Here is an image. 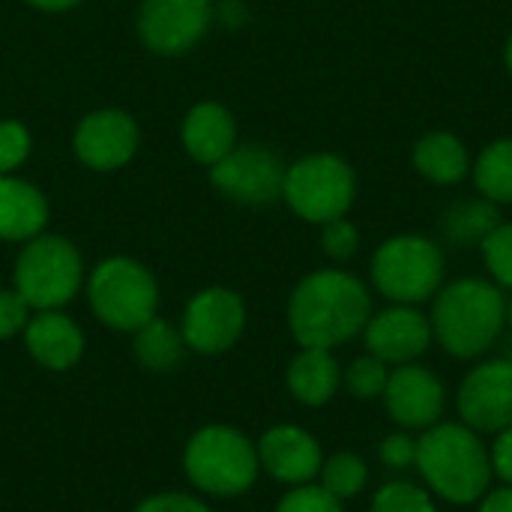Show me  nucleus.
<instances>
[{
	"label": "nucleus",
	"mask_w": 512,
	"mask_h": 512,
	"mask_svg": "<svg viewBox=\"0 0 512 512\" xmlns=\"http://www.w3.org/2000/svg\"><path fill=\"white\" fill-rule=\"evenodd\" d=\"M246 330V303L231 288H204L186 303L180 333L198 354L228 351Z\"/></svg>",
	"instance_id": "nucleus-13"
},
{
	"label": "nucleus",
	"mask_w": 512,
	"mask_h": 512,
	"mask_svg": "<svg viewBox=\"0 0 512 512\" xmlns=\"http://www.w3.org/2000/svg\"><path fill=\"white\" fill-rule=\"evenodd\" d=\"M12 279L30 309H63L84 282V261L72 240L42 231L39 237L21 243Z\"/></svg>",
	"instance_id": "nucleus-6"
},
{
	"label": "nucleus",
	"mask_w": 512,
	"mask_h": 512,
	"mask_svg": "<svg viewBox=\"0 0 512 512\" xmlns=\"http://www.w3.org/2000/svg\"><path fill=\"white\" fill-rule=\"evenodd\" d=\"M504 60H507V69H510V75H512V33H510V39H507V51H504Z\"/></svg>",
	"instance_id": "nucleus-38"
},
{
	"label": "nucleus",
	"mask_w": 512,
	"mask_h": 512,
	"mask_svg": "<svg viewBox=\"0 0 512 512\" xmlns=\"http://www.w3.org/2000/svg\"><path fill=\"white\" fill-rule=\"evenodd\" d=\"M477 192L495 204H512V138L492 141L471 165Z\"/></svg>",
	"instance_id": "nucleus-24"
},
{
	"label": "nucleus",
	"mask_w": 512,
	"mask_h": 512,
	"mask_svg": "<svg viewBox=\"0 0 512 512\" xmlns=\"http://www.w3.org/2000/svg\"><path fill=\"white\" fill-rule=\"evenodd\" d=\"M183 468L192 486L216 498H234L255 486L258 447L231 426H207L186 444Z\"/></svg>",
	"instance_id": "nucleus-5"
},
{
	"label": "nucleus",
	"mask_w": 512,
	"mask_h": 512,
	"mask_svg": "<svg viewBox=\"0 0 512 512\" xmlns=\"http://www.w3.org/2000/svg\"><path fill=\"white\" fill-rule=\"evenodd\" d=\"M180 144L192 162L213 168L237 147V120L222 102L204 99L186 111L180 123Z\"/></svg>",
	"instance_id": "nucleus-17"
},
{
	"label": "nucleus",
	"mask_w": 512,
	"mask_h": 512,
	"mask_svg": "<svg viewBox=\"0 0 512 512\" xmlns=\"http://www.w3.org/2000/svg\"><path fill=\"white\" fill-rule=\"evenodd\" d=\"M414 168L438 186H456L471 174L468 147L453 132H429L414 144Z\"/></svg>",
	"instance_id": "nucleus-21"
},
{
	"label": "nucleus",
	"mask_w": 512,
	"mask_h": 512,
	"mask_svg": "<svg viewBox=\"0 0 512 512\" xmlns=\"http://www.w3.org/2000/svg\"><path fill=\"white\" fill-rule=\"evenodd\" d=\"M321 249L333 261H351L360 252V231H357V225L348 216L324 222L321 225Z\"/></svg>",
	"instance_id": "nucleus-30"
},
{
	"label": "nucleus",
	"mask_w": 512,
	"mask_h": 512,
	"mask_svg": "<svg viewBox=\"0 0 512 512\" xmlns=\"http://www.w3.org/2000/svg\"><path fill=\"white\" fill-rule=\"evenodd\" d=\"M390 369L384 360H378L375 354H363L357 357L348 372H342V384L348 387V393L360 402H372V399H381L384 390H387V381H390Z\"/></svg>",
	"instance_id": "nucleus-27"
},
{
	"label": "nucleus",
	"mask_w": 512,
	"mask_h": 512,
	"mask_svg": "<svg viewBox=\"0 0 512 512\" xmlns=\"http://www.w3.org/2000/svg\"><path fill=\"white\" fill-rule=\"evenodd\" d=\"M342 387V369L333 351L324 348H303L288 366V390L306 408L327 405Z\"/></svg>",
	"instance_id": "nucleus-20"
},
{
	"label": "nucleus",
	"mask_w": 512,
	"mask_h": 512,
	"mask_svg": "<svg viewBox=\"0 0 512 512\" xmlns=\"http://www.w3.org/2000/svg\"><path fill=\"white\" fill-rule=\"evenodd\" d=\"M444 252L435 240L420 234H396L372 255V285L399 306H420L444 285Z\"/></svg>",
	"instance_id": "nucleus-4"
},
{
	"label": "nucleus",
	"mask_w": 512,
	"mask_h": 512,
	"mask_svg": "<svg viewBox=\"0 0 512 512\" xmlns=\"http://www.w3.org/2000/svg\"><path fill=\"white\" fill-rule=\"evenodd\" d=\"M48 225V198L30 180L0 174V240L27 243Z\"/></svg>",
	"instance_id": "nucleus-19"
},
{
	"label": "nucleus",
	"mask_w": 512,
	"mask_h": 512,
	"mask_svg": "<svg viewBox=\"0 0 512 512\" xmlns=\"http://www.w3.org/2000/svg\"><path fill=\"white\" fill-rule=\"evenodd\" d=\"M489 459H492V474L504 486H512V426L495 432V441L489 447Z\"/></svg>",
	"instance_id": "nucleus-34"
},
{
	"label": "nucleus",
	"mask_w": 512,
	"mask_h": 512,
	"mask_svg": "<svg viewBox=\"0 0 512 512\" xmlns=\"http://www.w3.org/2000/svg\"><path fill=\"white\" fill-rule=\"evenodd\" d=\"M24 342L30 357L54 372L72 369L81 354H84V333L78 330V324L72 318H66L57 309L39 312L36 318L27 321L24 327Z\"/></svg>",
	"instance_id": "nucleus-18"
},
{
	"label": "nucleus",
	"mask_w": 512,
	"mask_h": 512,
	"mask_svg": "<svg viewBox=\"0 0 512 512\" xmlns=\"http://www.w3.org/2000/svg\"><path fill=\"white\" fill-rule=\"evenodd\" d=\"M87 300H90L93 315L105 327L135 333L150 318H156L159 285L141 261L114 255L96 264V270L90 273Z\"/></svg>",
	"instance_id": "nucleus-7"
},
{
	"label": "nucleus",
	"mask_w": 512,
	"mask_h": 512,
	"mask_svg": "<svg viewBox=\"0 0 512 512\" xmlns=\"http://www.w3.org/2000/svg\"><path fill=\"white\" fill-rule=\"evenodd\" d=\"M507 327H510L512 333V300H507Z\"/></svg>",
	"instance_id": "nucleus-39"
},
{
	"label": "nucleus",
	"mask_w": 512,
	"mask_h": 512,
	"mask_svg": "<svg viewBox=\"0 0 512 512\" xmlns=\"http://www.w3.org/2000/svg\"><path fill=\"white\" fill-rule=\"evenodd\" d=\"M381 402L393 426L405 432H426L444 420L447 390L432 369L420 363H405L390 369V381Z\"/></svg>",
	"instance_id": "nucleus-14"
},
{
	"label": "nucleus",
	"mask_w": 512,
	"mask_h": 512,
	"mask_svg": "<svg viewBox=\"0 0 512 512\" xmlns=\"http://www.w3.org/2000/svg\"><path fill=\"white\" fill-rule=\"evenodd\" d=\"M33 150L30 129L18 120H0V174H15Z\"/></svg>",
	"instance_id": "nucleus-29"
},
{
	"label": "nucleus",
	"mask_w": 512,
	"mask_h": 512,
	"mask_svg": "<svg viewBox=\"0 0 512 512\" xmlns=\"http://www.w3.org/2000/svg\"><path fill=\"white\" fill-rule=\"evenodd\" d=\"M459 423L480 435L512 426V360L492 357L477 363L456 390Z\"/></svg>",
	"instance_id": "nucleus-11"
},
{
	"label": "nucleus",
	"mask_w": 512,
	"mask_h": 512,
	"mask_svg": "<svg viewBox=\"0 0 512 512\" xmlns=\"http://www.w3.org/2000/svg\"><path fill=\"white\" fill-rule=\"evenodd\" d=\"M285 162L264 144H237L210 171L213 189L243 207H267L282 198Z\"/></svg>",
	"instance_id": "nucleus-9"
},
{
	"label": "nucleus",
	"mask_w": 512,
	"mask_h": 512,
	"mask_svg": "<svg viewBox=\"0 0 512 512\" xmlns=\"http://www.w3.org/2000/svg\"><path fill=\"white\" fill-rule=\"evenodd\" d=\"M30 321V306L15 288H0V339L18 336Z\"/></svg>",
	"instance_id": "nucleus-33"
},
{
	"label": "nucleus",
	"mask_w": 512,
	"mask_h": 512,
	"mask_svg": "<svg viewBox=\"0 0 512 512\" xmlns=\"http://www.w3.org/2000/svg\"><path fill=\"white\" fill-rule=\"evenodd\" d=\"M477 504V512H512V486L489 489Z\"/></svg>",
	"instance_id": "nucleus-36"
},
{
	"label": "nucleus",
	"mask_w": 512,
	"mask_h": 512,
	"mask_svg": "<svg viewBox=\"0 0 512 512\" xmlns=\"http://www.w3.org/2000/svg\"><path fill=\"white\" fill-rule=\"evenodd\" d=\"M501 222L504 219L495 201L474 198V201H456L453 207H447L441 216V231L447 243L453 246H480Z\"/></svg>",
	"instance_id": "nucleus-22"
},
{
	"label": "nucleus",
	"mask_w": 512,
	"mask_h": 512,
	"mask_svg": "<svg viewBox=\"0 0 512 512\" xmlns=\"http://www.w3.org/2000/svg\"><path fill=\"white\" fill-rule=\"evenodd\" d=\"M372 294L348 270H315L303 276L288 300V327L300 348L333 351L366 330Z\"/></svg>",
	"instance_id": "nucleus-1"
},
{
	"label": "nucleus",
	"mask_w": 512,
	"mask_h": 512,
	"mask_svg": "<svg viewBox=\"0 0 512 512\" xmlns=\"http://www.w3.org/2000/svg\"><path fill=\"white\" fill-rule=\"evenodd\" d=\"M261 468L288 486H306L321 474L324 453L315 435L300 426H276L258 441Z\"/></svg>",
	"instance_id": "nucleus-16"
},
{
	"label": "nucleus",
	"mask_w": 512,
	"mask_h": 512,
	"mask_svg": "<svg viewBox=\"0 0 512 512\" xmlns=\"http://www.w3.org/2000/svg\"><path fill=\"white\" fill-rule=\"evenodd\" d=\"M27 6H33V9H39V12H69V9H75L81 0H24Z\"/></svg>",
	"instance_id": "nucleus-37"
},
{
	"label": "nucleus",
	"mask_w": 512,
	"mask_h": 512,
	"mask_svg": "<svg viewBox=\"0 0 512 512\" xmlns=\"http://www.w3.org/2000/svg\"><path fill=\"white\" fill-rule=\"evenodd\" d=\"M357 198L354 168L336 153H309L285 168L282 201L312 225L348 216Z\"/></svg>",
	"instance_id": "nucleus-8"
},
{
	"label": "nucleus",
	"mask_w": 512,
	"mask_h": 512,
	"mask_svg": "<svg viewBox=\"0 0 512 512\" xmlns=\"http://www.w3.org/2000/svg\"><path fill=\"white\" fill-rule=\"evenodd\" d=\"M423 486L453 504L468 507L477 504L492 489V459L489 444L480 432L465 423L441 420L417 438V468Z\"/></svg>",
	"instance_id": "nucleus-3"
},
{
	"label": "nucleus",
	"mask_w": 512,
	"mask_h": 512,
	"mask_svg": "<svg viewBox=\"0 0 512 512\" xmlns=\"http://www.w3.org/2000/svg\"><path fill=\"white\" fill-rule=\"evenodd\" d=\"M381 465L387 471H396V474H405V471H414L417 468V438L405 429L399 432H390L384 441H381Z\"/></svg>",
	"instance_id": "nucleus-32"
},
{
	"label": "nucleus",
	"mask_w": 512,
	"mask_h": 512,
	"mask_svg": "<svg viewBox=\"0 0 512 512\" xmlns=\"http://www.w3.org/2000/svg\"><path fill=\"white\" fill-rule=\"evenodd\" d=\"M483 264L492 276L495 285H501L504 291H512V222H501L483 243Z\"/></svg>",
	"instance_id": "nucleus-28"
},
{
	"label": "nucleus",
	"mask_w": 512,
	"mask_h": 512,
	"mask_svg": "<svg viewBox=\"0 0 512 512\" xmlns=\"http://www.w3.org/2000/svg\"><path fill=\"white\" fill-rule=\"evenodd\" d=\"M276 512H345L342 510V501L333 498L324 486H294L282 501Z\"/></svg>",
	"instance_id": "nucleus-31"
},
{
	"label": "nucleus",
	"mask_w": 512,
	"mask_h": 512,
	"mask_svg": "<svg viewBox=\"0 0 512 512\" xmlns=\"http://www.w3.org/2000/svg\"><path fill=\"white\" fill-rule=\"evenodd\" d=\"M318 477H321V486L345 504V501H354L366 489L369 465L357 453H336V456L324 459Z\"/></svg>",
	"instance_id": "nucleus-25"
},
{
	"label": "nucleus",
	"mask_w": 512,
	"mask_h": 512,
	"mask_svg": "<svg viewBox=\"0 0 512 512\" xmlns=\"http://www.w3.org/2000/svg\"><path fill=\"white\" fill-rule=\"evenodd\" d=\"M216 0H141L138 39L159 57H180L207 36L213 27Z\"/></svg>",
	"instance_id": "nucleus-10"
},
{
	"label": "nucleus",
	"mask_w": 512,
	"mask_h": 512,
	"mask_svg": "<svg viewBox=\"0 0 512 512\" xmlns=\"http://www.w3.org/2000/svg\"><path fill=\"white\" fill-rule=\"evenodd\" d=\"M141 144L138 120L120 108H96L84 114L72 135V150L90 171H120L126 168Z\"/></svg>",
	"instance_id": "nucleus-12"
},
{
	"label": "nucleus",
	"mask_w": 512,
	"mask_h": 512,
	"mask_svg": "<svg viewBox=\"0 0 512 512\" xmlns=\"http://www.w3.org/2000/svg\"><path fill=\"white\" fill-rule=\"evenodd\" d=\"M432 336L456 360L489 354L507 327V297L492 279L465 276L432 297Z\"/></svg>",
	"instance_id": "nucleus-2"
},
{
	"label": "nucleus",
	"mask_w": 512,
	"mask_h": 512,
	"mask_svg": "<svg viewBox=\"0 0 512 512\" xmlns=\"http://www.w3.org/2000/svg\"><path fill=\"white\" fill-rule=\"evenodd\" d=\"M363 339L369 354H375L387 366L417 363L435 342L429 315H423L420 306L399 303H390L387 309L375 312L363 330Z\"/></svg>",
	"instance_id": "nucleus-15"
},
{
	"label": "nucleus",
	"mask_w": 512,
	"mask_h": 512,
	"mask_svg": "<svg viewBox=\"0 0 512 512\" xmlns=\"http://www.w3.org/2000/svg\"><path fill=\"white\" fill-rule=\"evenodd\" d=\"M369 512H438V504L426 486H417L411 480H393L375 492Z\"/></svg>",
	"instance_id": "nucleus-26"
},
{
	"label": "nucleus",
	"mask_w": 512,
	"mask_h": 512,
	"mask_svg": "<svg viewBox=\"0 0 512 512\" xmlns=\"http://www.w3.org/2000/svg\"><path fill=\"white\" fill-rule=\"evenodd\" d=\"M186 348L189 345H186L183 333L162 318H150L144 327L135 330V357L141 366H147L153 372L174 369L183 360Z\"/></svg>",
	"instance_id": "nucleus-23"
},
{
	"label": "nucleus",
	"mask_w": 512,
	"mask_h": 512,
	"mask_svg": "<svg viewBox=\"0 0 512 512\" xmlns=\"http://www.w3.org/2000/svg\"><path fill=\"white\" fill-rule=\"evenodd\" d=\"M135 512H210L198 498L192 495H180V492H165V495H153L144 504H138Z\"/></svg>",
	"instance_id": "nucleus-35"
}]
</instances>
